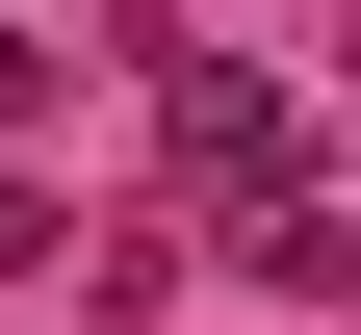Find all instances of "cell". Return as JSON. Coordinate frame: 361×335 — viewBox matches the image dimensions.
<instances>
[{
	"label": "cell",
	"mask_w": 361,
	"mask_h": 335,
	"mask_svg": "<svg viewBox=\"0 0 361 335\" xmlns=\"http://www.w3.org/2000/svg\"><path fill=\"white\" fill-rule=\"evenodd\" d=\"M155 52V129H180V181L233 207V181H284V104H258V52H207V26H129Z\"/></svg>",
	"instance_id": "1"
},
{
	"label": "cell",
	"mask_w": 361,
	"mask_h": 335,
	"mask_svg": "<svg viewBox=\"0 0 361 335\" xmlns=\"http://www.w3.org/2000/svg\"><path fill=\"white\" fill-rule=\"evenodd\" d=\"M207 258H233V284H284V310H310V284H361V232H336V181H233V207H207Z\"/></svg>",
	"instance_id": "2"
},
{
	"label": "cell",
	"mask_w": 361,
	"mask_h": 335,
	"mask_svg": "<svg viewBox=\"0 0 361 335\" xmlns=\"http://www.w3.org/2000/svg\"><path fill=\"white\" fill-rule=\"evenodd\" d=\"M26 129H52V26H0V155H26Z\"/></svg>",
	"instance_id": "3"
},
{
	"label": "cell",
	"mask_w": 361,
	"mask_h": 335,
	"mask_svg": "<svg viewBox=\"0 0 361 335\" xmlns=\"http://www.w3.org/2000/svg\"><path fill=\"white\" fill-rule=\"evenodd\" d=\"M78 258V232H52V181H0V284H52Z\"/></svg>",
	"instance_id": "4"
}]
</instances>
